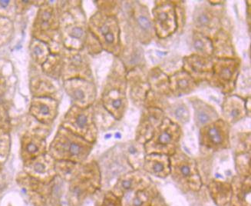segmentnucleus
<instances>
[{"label": "nucleus", "instance_id": "15", "mask_svg": "<svg viewBox=\"0 0 251 206\" xmlns=\"http://www.w3.org/2000/svg\"><path fill=\"white\" fill-rule=\"evenodd\" d=\"M247 106L242 99L237 96H228L223 105L224 120L234 124L246 116Z\"/></svg>", "mask_w": 251, "mask_h": 206}, {"label": "nucleus", "instance_id": "32", "mask_svg": "<svg viewBox=\"0 0 251 206\" xmlns=\"http://www.w3.org/2000/svg\"><path fill=\"white\" fill-rule=\"evenodd\" d=\"M9 3V1H0V5H2L3 8L6 7Z\"/></svg>", "mask_w": 251, "mask_h": 206}, {"label": "nucleus", "instance_id": "31", "mask_svg": "<svg viewBox=\"0 0 251 206\" xmlns=\"http://www.w3.org/2000/svg\"><path fill=\"white\" fill-rule=\"evenodd\" d=\"M34 53L36 55H39L43 53V50L39 47H36V48L34 49Z\"/></svg>", "mask_w": 251, "mask_h": 206}, {"label": "nucleus", "instance_id": "28", "mask_svg": "<svg viewBox=\"0 0 251 206\" xmlns=\"http://www.w3.org/2000/svg\"><path fill=\"white\" fill-rule=\"evenodd\" d=\"M84 34H85V32H84L83 28L81 27L76 26L72 29L70 36L73 39H80L84 36Z\"/></svg>", "mask_w": 251, "mask_h": 206}, {"label": "nucleus", "instance_id": "9", "mask_svg": "<svg viewBox=\"0 0 251 206\" xmlns=\"http://www.w3.org/2000/svg\"><path fill=\"white\" fill-rule=\"evenodd\" d=\"M165 119V115L158 108H148L142 116L137 132V141L145 144L152 136L156 129L159 127Z\"/></svg>", "mask_w": 251, "mask_h": 206}, {"label": "nucleus", "instance_id": "33", "mask_svg": "<svg viewBox=\"0 0 251 206\" xmlns=\"http://www.w3.org/2000/svg\"><path fill=\"white\" fill-rule=\"evenodd\" d=\"M0 148H1V142H0Z\"/></svg>", "mask_w": 251, "mask_h": 206}, {"label": "nucleus", "instance_id": "30", "mask_svg": "<svg viewBox=\"0 0 251 206\" xmlns=\"http://www.w3.org/2000/svg\"><path fill=\"white\" fill-rule=\"evenodd\" d=\"M39 112L42 114L43 116H47L50 115V108L48 105L46 104H42L39 106Z\"/></svg>", "mask_w": 251, "mask_h": 206}, {"label": "nucleus", "instance_id": "19", "mask_svg": "<svg viewBox=\"0 0 251 206\" xmlns=\"http://www.w3.org/2000/svg\"><path fill=\"white\" fill-rule=\"evenodd\" d=\"M197 87V82L184 70L175 73L169 79V88L175 96L191 93Z\"/></svg>", "mask_w": 251, "mask_h": 206}, {"label": "nucleus", "instance_id": "26", "mask_svg": "<svg viewBox=\"0 0 251 206\" xmlns=\"http://www.w3.org/2000/svg\"><path fill=\"white\" fill-rule=\"evenodd\" d=\"M101 206H122V198L117 196L112 192H107L103 197Z\"/></svg>", "mask_w": 251, "mask_h": 206}, {"label": "nucleus", "instance_id": "18", "mask_svg": "<svg viewBox=\"0 0 251 206\" xmlns=\"http://www.w3.org/2000/svg\"><path fill=\"white\" fill-rule=\"evenodd\" d=\"M130 206H166L160 192L152 183L146 188L136 191Z\"/></svg>", "mask_w": 251, "mask_h": 206}, {"label": "nucleus", "instance_id": "12", "mask_svg": "<svg viewBox=\"0 0 251 206\" xmlns=\"http://www.w3.org/2000/svg\"><path fill=\"white\" fill-rule=\"evenodd\" d=\"M73 133L92 143L96 139V128L92 123V116L86 109H80L72 120Z\"/></svg>", "mask_w": 251, "mask_h": 206}, {"label": "nucleus", "instance_id": "11", "mask_svg": "<svg viewBox=\"0 0 251 206\" xmlns=\"http://www.w3.org/2000/svg\"><path fill=\"white\" fill-rule=\"evenodd\" d=\"M219 23V13L215 9L208 7L207 5H201L195 9L194 25L196 28V32L207 36V34L218 27Z\"/></svg>", "mask_w": 251, "mask_h": 206}, {"label": "nucleus", "instance_id": "4", "mask_svg": "<svg viewBox=\"0 0 251 206\" xmlns=\"http://www.w3.org/2000/svg\"><path fill=\"white\" fill-rule=\"evenodd\" d=\"M241 61L237 58H217L213 62L210 81L225 93H230L235 85Z\"/></svg>", "mask_w": 251, "mask_h": 206}, {"label": "nucleus", "instance_id": "3", "mask_svg": "<svg viewBox=\"0 0 251 206\" xmlns=\"http://www.w3.org/2000/svg\"><path fill=\"white\" fill-rule=\"evenodd\" d=\"M73 180L69 192L70 206H82L85 199L100 187V175L97 169H85Z\"/></svg>", "mask_w": 251, "mask_h": 206}, {"label": "nucleus", "instance_id": "1", "mask_svg": "<svg viewBox=\"0 0 251 206\" xmlns=\"http://www.w3.org/2000/svg\"><path fill=\"white\" fill-rule=\"evenodd\" d=\"M181 135L182 131L180 126L169 118H165L151 138L145 142L144 150L147 154L172 156L178 150Z\"/></svg>", "mask_w": 251, "mask_h": 206}, {"label": "nucleus", "instance_id": "10", "mask_svg": "<svg viewBox=\"0 0 251 206\" xmlns=\"http://www.w3.org/2000/svg\"><path fill=\"white\" fill-rule=\"evenodd\" d=\"M151 184V181L149 177L143 173L135 172L122 176L117 181L112 192L117 196L122 198L127 192L142 189L149 186Z\"/></svg>", "mask_w": 251, "mask_h": 206}, {"label": "nucleus", "instance_id": "7", "mask_svg": "<svg viewBox=\"0 0 251 206\" xmlns=\"http://www.w3.org/2000/svg\"><path fill=\"white\" fill-rule=\"evenodd\" d=\"M201 146L212 151L230 148V126L224 119H218L200 129Z\"/></svg>", "mask_w": 251, "mask_h": 206}, {"label": "nucleus", "instance_id": "25", "mask_svg": "<svg viewBox=\"0 0 251 206\" xmlns=\"http://www.w3.org/2000/svg\"><path fill=\"white\" fill-rule=\"evenodd\" d=\"M251 150L239 152L236 155V168L241 177H251Z\"/></svg>", "mask_w": 251, "mask_h": 206}, {"label": "nucleus", "instance_id": "8", "mask_svg": "<svg viewBox=\"0 0 251 206\" xmlns=\"http://www.w3.org/2000/svg\"><path fill=\"white\" fill-rule=\"evenodd\" d=\"M213 62L211 57L192 54L184 59V70L198 83L203 80L210 79L212 74Z\"/></svg>", "mask_w": 251, "mask_h": 206}, {"label": "nucleus", "instance_id": "20", "mask_svg": "<svg viewBox=\"0 0 251 206\" xmlns=\"http://www.w3.org/2000/svg\"><path fill=\"white\" fill-rule=\"evenodd\" d=\"M251 177L234 181V185H232L231 206H251Z\"/></svg>", "mask_w": 251, "mask_h": 206}, {"label": "nucleus", "instance_id": "29", "mask_svg": "<svg viewBox=\"0 0 251 206\" xmlns=\"http://www.w3.org/2000/svg\"><path fill=\"white\" fill-rule=\"evenodd\" d=\"M25 150H26L28 154H36V153H39V144L36 143V142H33V141L28 142V144H27L26 148H25Z\"/></svg>", "mask_w": 251, "mask_h": 206}, {"label": "nucleus", "instance_id": "14", "mask_svg": "<svg viewBox=\"0 0 251 206\" xmlns=\"http://www.w3.org/2000/svg\"><path fill=\"white\" fill-rule=\"evenodd\" d=\"M146 173L158 178H166L171 172L170 156L161 154H148L144 159Z\"/></svg>", "mask_w": 251, "mask_h": 206}, {"label": "nucleus", "instance_id": "27", "mask_svg": "<svg viewBox=\"0 0 251 206\" xmlns=\"http://www.w3.org/2000/svg\"><path fill=\"white\" fill-rule=\"evenodd\" d=\"M48 170V166L45 161H37L33 165V171L38 175H46Z\"/></svg>", "mask_w": 251, "mask_h": 206}, {"label": "nucleus", "instance_id": "2", "mask_svg": "<svg viewBox=\"0 0 251 206\" xmlns=\"http://www.w3.org/2000/svg\"><path fill=\"white\" fill-rule=\"evenodd\" d=\"M172 180L184 192L201 190L203 182L196 162L180 150L170 156Z\"/></svg>", "mask_w": 251, "mask_h": 206}, {"label": "nucleus", "instance_id": "23", "mask_svg": "<svg viewBox=\"0 0 251 206\" xmlns=\"http://www.w3.org/2000/svg\"><path fill=\"white\" fill-rule=\"evenodd\" d=\"M93 91L94 89L90 84L81 83L72 89L71 97L74 101L87 104L94 97Z\"/></svg>", "mask_w": 251, "mask_h": 206}, {"label": "nucleus", "instance_id": "21", "mask_svg": "<svg viewBox=\"0 0 251 206\" xmlns=\"http://www.w3.org/2000/svg\"><path fill=\"white\" fill-rule=\"evenodd\" d=\"M209 190L214 203L218 206H225L231 200L232 185L225 181L212 180L208 185Z\"/></svg>", "mask_w": 251, "mask_h": 206}, {"label": "nucleus", "instance_id": "17", "mask_svg": "<svg viewBox=\"0 0 251 206\" xmlns=\"http://www.w3.org/2000/svg\"><path fill=\"white\" fill-rule=\"evenodd\" d=\"M135 21L136 28L139 31L141 41L145 43H150L154 36V30L152 18L147 8L144 5H139L138 10L135 11Z\"/></svg>", "mask_w": 251, "mask_h": 206}, {"label": "nucleus", "instance_id": "24", "mask_svg": "<svg viewBox=\"0 0 251 206\" xmlns=\"http://www.w3.org/2000/svg\"><path fill=\"white\" fill-rule=\"evenodd\" d=\"M172 121L177 124H186L190 120V111L182 102H177L172 105L170 110Z\"/></svg>", "mask_w": 251, "mask_h": 206}, {"label": "nucleus", "instance_id": "22", "mask_svg": "<svg viewBox=\"0 0 251 206\" xmlns=\"http://www.w3.org/2000/svg\"><path fill=\"white\" fill-rule=\"evenodd\" d=\"M192 40L193 48L198 55L204 57H211L213 55L212 41L207 36L195 32Z\"/></svg>", "mask_w": 251, "mask_h": 206}, {"label": "nucleus", "instance_id": "5", "mask_svg": "<svg viewBox=\"0 0 251 206\" xmlns=\"http://www.w3.org/2000/svg\"><path fill=\"white\" fill-rule=\"evenodd\" d=\"M59 139V138H58ZM55 153L62 158L79 163L88 157L92 150V143L74 133L62 134L60 139H55L54 145Z\"/></svg>", "mask_w": 251, "mask_h": 206}, {"label": "nucleus", "instance_id": "16", "mask_svg": "<svg viewBox=\"0 0 251 206\" xmlns=\"http://www.w3.org/2000/svg\"><path fill=\"white\" fill-rule=\"evenodd\" d=\"M189 100L195 110V122L198 128H202L219 119L218 112L211 105L196 97Z\"/></svg>", "mask_w": 251, "mask_h": 206}, {"label": "nucleus", "instance_id": "6", "mask_svg": "<svg viewBox=\"0 0 251 206\" xmlns=\"http://www.w3.org/2000/svg\"><path fill=\"white\" fill-rule=\"evenodd\" d=\"M153 9V26L158 37L165 39L172 36L178 26L177 7L173 2L160 1Z\"/></svg>", "mask_w": 251, "mask_h": 206}, {"label": "nucleus", "instance_id": "13", "mask_svg": "<svg viewBox=\"0 0 251 206\" xmlns=\"http://www.w3.org/2000/svg\"><path fill=\"white\" fill-rule=\"evenodd\" d=\"M102 21H92V26L96 28L98 34L102 38V43L107 48H114L118 43L119 27L116 21L112 17H101Z\"/></svg>", "mask_w": 251, "mask_h": 206}]
</instances>
